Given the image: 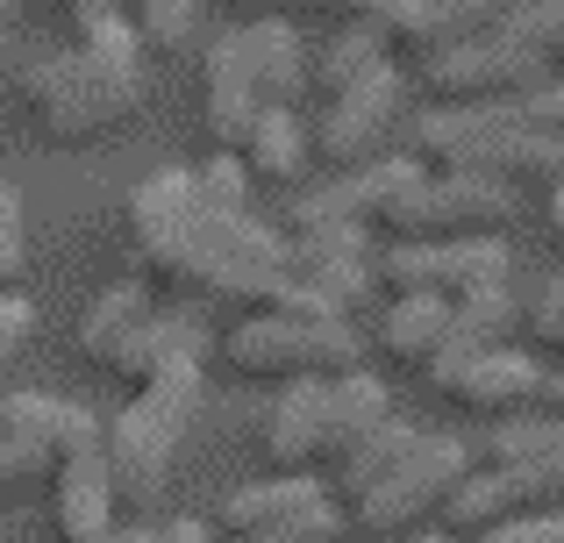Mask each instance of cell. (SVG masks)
I'll return each instance as SVG.
<instances>
[{"mask_svg":"<svg viewBox=\"0 0 564 543\" xmlns=\"http://www.w3.org/2000/svg\"><path fill=\"white\" fill-rule=\"evenodd\" d=\"M129 265L143 286H172L186 301H243L286 307V229L258 208H207L186 165H165L129 194Z\"/></svg>","mask_w":564,"mask_h":543,"instance_id":"cell-1","label":"cell"},{"mask_svg":"<svg viewBox=\"0 0 564 543\" xmlns=\"http://www.w3.org/2000/svg\"><path fill=\"white\" fill-rule=\"evenodd\" d=\"M193 408H200V365L137 387V401L108 422L100 465H108V487L122 501V515H151L158 493L172 487V465H180V444L193 430Z\"/></svg>","mask_w":564,"mask_h":543,"instance_id":"cell-2","label":"cell"},{"mask_svg":"<svg viewBox=\"0 0 564 543\" xmlns=\"http://www.w3.org/2000/svg\"><path fill=\"white\" fill-rule=\"evenodd\" d=\"M365 350L350 336V322L336 315H301V307H258L221 336V372L236 379H344L365 372Z\"/></svg>","mask_w":564,"mask_h":543,"instance_id":"cell-3","label":"cell"},{"mask_svg":"<svg viewBox=\"0 0 564 543\" xmlns=\"http://www.w3.org/2000/svg\"><path fill=\"white\" fill-rule=\"evenodd\" d=\"M551 79L543 51L522 36L514 8L500 14L494 29H471V36H451L422 57V86L436 94V108H508L529 86Z\"/></svg>","mask_w":564,"mask_h":543,"instance_id":"cell-4","label":"cell"},{"mask_svg":"<svg viewBox=\"0 0 564 543\" xmlns=\"http://www.w3.org/2000/svg\"><path fill=\"white\" fill-rule=\"evenodd\" d=\"M514 215H522V186L494 180V172H429L379 229L393 243H457V237H500Z\"/></svg>","mask_w":564,"mask_h":543,"instance_id":"cell-5","label":"cell"},{"mask_svg":"<svg viewBox=\"0 0 564 543\" xmlns=\"http://www.w3.org/2000/svg\"><path fill=\"white\" fill-rule=\"evenodd\" d=\"M471 473V444L465 436H443V430H422V444L379 479L365 501H350L344 515L358 522L365 536H414L422 522H436V508L451 501V487Z\"/></svg>","mask_w":564,"mask_h":543,"instance_id":"cell-6","label":"cell"},{"mask_svg":"<svg viewBox=\"0 0 564 543\" xmlns=\"http://www.w3.org/2000/svg\"><path fill=\"white\" fill-rule=\"evenodd\" d=\"M372 286H379V243H372V229L336 222V229L286 237V307L350 322V307H358Z\"/></svg>","mask_w":564,"mask_h":543,"instance_id":"cell-7","label":"cell"},{"mask_svg":"<svg viewBox=\"0 0 564 543\" xmlns=\"http://www.w3.org/2000/svg\"><path fill=\"white\" fill-rule=\"evenodd\" d=\"M14 94H22V108L36 115V129L51 143H94L108 137V129H122V115L108 108V94H100V79L86 72V57L72 51H36L22 72H14Z\"/></svg>","mask_w":564,"mask_h":543,"instance_id":"cell-8","label":"cell"},{"mask_svg":"<svg viewBox=\"0 0 564 543\" xmlns=\"http://www.w3.org/2000/svg\"><path fill=\"white\" fill-rule=\"evenodd\" d=\"M514 108H429L408 122V158L422 172H494L508 165Z\"/></svg>","mask_w":564,"mask_h":543,"instance_id":"cell-9","label":"cell"},{"mask_svg":"<svg viewBox=\"0 0 564 543\" xmlns=\"http://www.w3.org/2000/svg\"><path fill=\"white\" fill-rule=\"evenodd\" d=\"M393 122H400V72H379V79L322 100V122L307 129V151L329 172H358L372 158H386V129Z\"/></svg>","mask_w":564,"mask_h":543,"instance_id":"cell-10","label":"cell"},{"mask_svg":"<svg viewBox=\"0 0 564 543\" xmlns=\"http://www.w3.org/2000/svg\"><path fill=\"white\" fill-rule=\"evenodd\" d=\"M486 465L514 473L536 508H564V415H500L486 430Z\"/></svg>","mask_w":564,"mask_h":543,"instance_id":"cell-11","label":"cell"},{"mask_svg":"<svg viewBox=\"0 0 564 543\" xmlns=\"http://www.w3.org/2000/svg\"><path fill=\"white\" fill-rule=\"evenodd\" d=\"M329 479H315V473H272V479H258V487H236L229 501H221V515H215V536L229 543V536H264V530H293V522H315V515H329Z\"/></svg>","mask_w":564,"mask_h":543,"instance_id":"cell-12","label":"cell"},{"mask_svg":"<svg viewBox=\"0 0 564 543\" xmlns=\"http://www.w3.org/2000/svg\"><path fill=\"white\" fill-rule=\"evenodd\" d=\"M329 436V379H286L258 422V444L279 473H315Z\"/></svg>","mask_w":564,"mask_h":543,"instance_id":"cell-13","label":"cell"},{"mask_svg":"<svg viewBox=\"0 0 564 543\" xmlns=\"http://www.w3.org/2000/svg\"><path fill=\"white\" fill-rule=\"evenodd\" d=\"M543 379H551V372H543L529 350H508V344H500V350H486V358L457 365V372L443 379L436 393H451L457 408H471V415H494V422H500V415H529V408L543 401Z\"/></svg>","mask_w":564,"mask_h":543,"instance_id":"cell-14","label":"cell"},{"mask_svg":"<svg viewBox=\"0 0 564 543\" xmlns=\"http://www.w3.org/2000/svg\"><path fill=\"white\" fill-rule=\"evenodd\" d=\"M0 436L36 444L51 465H65L72 450H100V415L65 393H0Z\"/></svg>","mask_w":564,"mask_h":543,"instance_id":"cell-15","label":"cell"},{"mask_svg":"<svg viewBox=\"0 0 564 543\" xmlns=\"http://www.w3.org/2000/svg\"><path fill=\"white\" fill-rule=\"evenodd\" d=\"M51 515H57V536L65 543H108L122 530V501H115V487H108L100 450H72L51 473Z\"/></svg>","mask_w":564,"mask_h":543,"instance_id":"cell-16","label":"cell"},{"mask_svg":"<svg viewBox=\"0 0 564 543\" xmlns=\"http://www.w3.org/2000/svg\"><path fill=\"white\" fill-rule=\"evenodd\" d=\"M200 115H207V137H215V151H236V143H243V129L264 115L258 79H250V65H243V36H236V29H221V36L207 43Z\"/></svg>","mask_w":564,"mask_h":543,"instance_id":"cell-17","label":"cell"},{"mask_svg":"<svg viewBox=\"0 0 564 543\" xmlns=\"http://www.w3.org/2000/svg\"><path fill=\"white\" fill-rule=\"evenodd\" d=\"M243 36V65L258 79V100L264 108H301L307 94V43L286 14H258V22H236Z\"/></svg>","mask_w":564,"mask_h":543,"instance_id":"cell-18","label":"cell"},{"mask_svg":"<svg viewBox=\"0 0 564 543\" xmlns=\"http://www.w3.org/2000/svg\"><path fill=\"white\" fill-rule=\"evenodd\" d=\"M72 51H79L86 72L100 79L108 108L129 122V115L143 108V79H151V57H143L137 36H129V22L122 14H94V22H79V43H72Z\"/></svg>","mask_w":564,"mask_h":543,"instance_id":"cell-19","label":"cell"},{"mask_svg":"<svg viewBox=\"0 0 564 543\" xmlns=\"http://www.w3.org/2000/svg\"><path fill=\"white\" fill-rule=\"evenodd\" d=\"M529 508H536V493H529L514 473H500V465H471V473L451 487V501H443L436 515H443V536H471V543H479L486 530L529 515Z\"/></svg>","mask_w":564,"mask_h":543,"instance_id":"cell-20","label":"cell"},{"mask_svg":"<svg viewBox=\"0 0 564 543\" xmlns=\"http://www.w3.org/2000/svg\"><path fill=\"white\" fill-rule=\"evenodd\" d=\"M200 350H207L200 322H193L186 307H158V315L122 344V358H115L108 372L129 379V387H151V379H165V372H186V365H200Z\"/></svg>","mask_w":564,"mask_h":543,"instance_id":"cell-21","label":"cell"},{"mask_svg":"<svg viewBox=\"0 0 564 543\" xmlns=\"http://www.w3.org/2000/svg\"><path fill=\"white\" fill-rule=\"evenodd\" d=\"M236 165L250 172V186H301L315 151H307V122L293 108H264L236 143Z\"/></svg>","mask_w":564,"mask_h":543,"instance_id":"cell-22","label":"cell"},{"mask_svg":"<svg viewBox=\"0 0 564 543\" xmlns=\"http://www.w3.org/2000/svg\"><path fill=\"white\" fill-rule=\"evenodd\" d=\"M158 315V301H151V286L143 279H115V286H100L94 293V307H86V322H79V350L108 372L115 358H122V344L143 329V322Z\"/></svg>","mask_w":564,"mask_h":543,"instance_id":"cell-23","label":"cell"},{"mask_svg":"<svg viewBox=\"0 0 564 543\" xmlns=\"http://www.w3.org/2000/svg\"><path fill=\"white\" fill-rule=\"evenodd\" d=\"M414 444H422V430H414V422H408V415H386V422H379V430H372V436H365V444H358V450H350V458H336V465H329V501H336V508H350V501H365V493H372V487H379V479H386V473H393V465H400V458H408V450H414Z\"/></svg>","mask_w":564,"mask_h":543,"instance_id":"cell-24","label":"cell"},{"mask_svg":"<svg viewBox=\"0 0 564 543\" xmlns=\"http://www.w3.org/2000/svg\"><path fill=\"white\" fill-rule=\"evenodd\" d=\"M386 415H393V393H386L372 372H344V379H329V436H322V465L350 458V450H358Z\"/></svg>","mask_w":564,"mask_h":543,"instance_id":"cell-25","label":"cell"},{"mask_svg":"<svg viewBox=\"0 0 564 543\" xmlns=\"http://www.w3.org/2000/svg\"><path fill=\"white\" fill-rule=\"evenodd\" d=\"M443 329H451V301L443 293H393L379 315V350L393 365H429Z\"/></svg>","mask_w":564,"mask_h":543,"instance_id":"cell-26","label":"cell"},{"mask_svg":"<svg viewBox=\"0 0 564 543\" xmlns=\"http://www.w3.org/2000/svg\"><path fill=\"white\" fill-rule=\"evenodd\" d=\"M379 72H393V51H386V43H379L365 22H344L329 43H322V57H307V86H315L322 100L350 94V86L379 79Z\"/></svg>","mask_w":564,"mask_h":543,"instance_id":"cell-27","label":"cell"},{"mask_svg":"<svg viewBox=\"0 0 564 543\" xmlns=\"http://www.w3.org/2000/svg\"><path fill=\"white\" fill-rule=\"evenodd\" d=\"M122 22L143 57H186L200 43V0H122Z\"/></svg>","mask_w":564,"mask_h":543,"instance_id":"cell-28","label":"cell"},{"mask_svg":"<svg viewBox=\"0 0 564 543\" xmlns=\"http://www.w3.org/2000/svg\"><path fill=\"white\" fill-rule=\"evenodd\" d=\"M514 22H522V36L543 51L551 79H564V0H522V8H514Z\"/></svg>","mask_w":564,"mask_h":543,"instance_id":"cell-29","label":"cell"},{"mask_svg":"<svg viewBox=\"0 0 564 543\" xmlns=\"http://www.w3.org/2000/svg\"><path fill=\"white\" fill-rule=\"evenodd\" d=\"M193 186H200L207 208H250V172L236 165V151H215L200 172H193Z\"/></svg>","mask_w":564,"mask_h":543,"instance_id":"cell-30","label":"cell"},{"mask_svg":"<svg viewBox=\"0 0 564 543\" xmlns=\"http://www.w3.org/2000/svg\"><path fill=\"white\" fill-rule=\"evenodd\" d=\"M522 336L536 350H557V358H564V272L543 279V293L522 307Z\"/></svg>","mask_w":564,"mask_h":543,"instance_id":"cell-31","label":"cell"},{"mask_svg":"<svg viewBox=\"0 0 564 543\" xmlns=\"http://www.w3.org/2000/svg\"><path fill=\"white\" fill-rule=\"evenodd\" d=\"M29 265V229H22V194H14L8 180H0V293L22 279Z\"/></svg>","mask_w":564,"mask_h":543,"instance_id":"cell-32","label":"cell"},{"mask_svg":"<svg viewBox=\"0 0 564 543\" xmlns=\"http://www.w3.org/2000/svg\"><path fill=\"white\" fill-rule=\"evenodd\" d=\"M429 8H436L443 43H451V36H471V29H494L500 14L514 8V0H429Z\"/></svg>","mask_w":564,"mask_h":543,"instance_id":"cell-33","label":"cell"},{"mask_svg":"<svg viewBox=\"0 0 564 543\" xmlns=\"http://www.w3.org/2000/svg\"><path fill=\"white\" fill-rule=\"evenodd\" d=\"M57 465L43 458L36 444H14V436H0V493H14V487H36V479H51Z\"/></svg>","mask_w":564,"mask_h":543,"instance_id":"cell-34","label":"cell"},{"mask_svg":"<svg viewBox=\"0 0 564 543\" xmlns=\"http://www.w3.org/2000/svg\"><path fill=\"white\" fill-rule=\"evenodd\" d=\"M29 336H36V307H29L22 293H0V365L22 358Z\"/></svg>","mask_w":564,"mask_h":543,"instance_id":"cell-35","label":"cell"},{"mask_svg":"<svg viewBox=\"0 0 564 543\" xmlns=\"http://www.w3.org/2000/svg\"><path fill=\"white\" fill-rule=\"evenodd\" d=\"M514 115H522L529 129H557L564 137V79H543V86H529L522 100H508Z\"/></svg>","mask_w":564,"mask_h":543,"instance_id":"cell-36","label":"cell"},{"mask_svg":"<svg viewBox=\"0 0 564 543\" xmlns=\"http://www.w3.org/2000/svg\"><path fill=\"white\" fill-rule=\"evenodd\" d=\"M151 543H221L200 515H172V522H151Z\"/></svg>","mask_w":564,"mask_h":543,"instance_id":"cell-37","label":"cell"},{"mask_svg":"<svg viewBox=\"0 0 564 543\" xmlns=\"http://www.w3.org/2000/svg\"><path fill=\"white\" fill-rule=\"evenodd\" d=\"M72 22H94V14H122V0H65Z\"/></svg>","mask_w":564,"mask_h":543,"instance_id":"cell-38","label":"cell"},{"mask_svg":"<svg viewBox=\"0 0 564 543\" xmlns=\"http://www.w3.org/2000/svg\"><path fill=\"white\" fill-rule=\"evenodd\" d=\"M536 408H551V415H564V372H551V379H543V401Z\"/></svg>","mask_w":564,"mask_h":543,"instance_id":"cell-39","label":"cell"},{"mask_svg":"<svg viewBox=\"0 0 564 543\" xmlns=\"http://www.w3.org/2000/svg\"><path fill=\"white\" fill-rule=\"evenodd\" d=\"M551 229H557V237H564V180L551 186Z\"/></svg>","mask_w":564,"mask_h":543,"instance_id":"cell-40","label":"cell"},{"mask_svg":"<svg viewBox=\"0 0 564 543\" xmlns=\"http://www.w3.org/2000/svg\"><path fill=\"white\" fill-rule=\"evenodd\" d=\"M236 8H250V22H258V14H272V8H286V0H236Z\"/></svg>","mask_w":564,"mask_h":543,"instance_id":"cell-41","label":"cell"},{"mask_svg":"<svg viewBox=\"0 0 564 543\" xmlns=\"http://www.w3.org/2000/svg\"><path fill=\"white\" fill-rule=\"evenodd\" d=\"M400 543H457V536H443V530H414V536H400Z\"/></svg>","mask_w":564,"mask_h":543,"instance_id":"cell-42","label":"cell"},{"mask_svg":"<svg viewBox=\"0 0 564 543\" xmlns=\"http://www.w3.org/2000/svg\"><path fill=\"white\" fill-rule=\"evenodd\" d=\"M0 57H8V22H0Z\"/></svg>","mask_w":564,"mask_h":543,"instance_id":"cell-43","label":"cell"},{"mask_svg":"<svg viewBox=\"0 0 564 543\" xmlns=\"http://www.w3.org/2000/svg\"><path fill=\"white\" fill-rule=\"evenodd\" d=\"M8 8H14V0H0V22H8Z\"/></svg>","mask_w":564,"mask_h":543,"instance_id":"cell-44","label":"cell"},{"mask_svg":"<svg viewBox=\"0 0 564 543\" xmlns=\"http://www.w3.org/2000/svg\"><path fill=\"white\" fill-rule=\"evenodd\" d=\"M336 543H350V536H336Z\"/></svg>","mask_w":564,"mask_h":543,"instance_id":"cell-45","label":"cell"},{"mask_svg":"<svg viewBox=\"0 0 564 543\" xmlns=\"http://www.w3.org/2000/svg\"><path fill=\"white\" fill-rule=\"evenodd\" d=\"M557 543H564V536H557Z\"/></svg>","mask_w":564,"mask_h":543,"instance_id":"cell-46","label":"cell"}]
</instances>
